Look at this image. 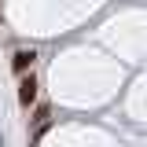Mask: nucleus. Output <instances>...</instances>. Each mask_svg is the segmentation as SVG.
<instances>
[{
  "instance_id": "f257e3e1",
  "label": "nucleus",
  "mask_w": 147,
  "mask_h": 147,
  "mask_svg": "<svg viewBox=\"0 0 147 147\" xmlns=\"http://www.w3.org/2000/svg\"><path fill=\"white\" fill-rule=\"evenodd\" d=\"M18 107L22 110H37V96H40V81H37V74H26V77H18Z\"/></svg>"
},
{
  "instance_id": "f03ea898",
  "label": "nucleus",
  "mask_w": 147,
  "mask_h": 147,
  "mask_svg": "<svg viewBox=\"0 0 147 147\" xmlns=\"http://www.w3.org/2000/svg\"><path fill=\"white\" fill-rule=\"evenodd\" d=\"M33 63H37V48H15L11 52V74L15 77L33 74Z\"/></svg>"
},
{
  "instance_id": "7ed1b4c3",
  "label": "nucleus",
  "mask_w": 147,
  "mask_h": 147,
  "mask_svg": "<svg viewBox=\"0 0 147 147\" xmlns=\"http://www.w3.org/2000/svg\"><path fill=\"white\" fill-rule=\"evenodd\" d=\"M33 125H44V121H52V107L48 103H37V110H33V118H30Z\"/></svg>"
}]
</instances>
